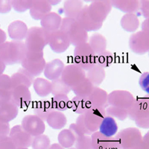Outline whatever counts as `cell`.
<instances>
[{
	"label": "cell",
	"instance_id": "obj_1",
	"mask_svg": "<svg viewBox=\"0 0 149 149\" xmlns=\"http://www.w3.org/2000/svg\"><path fill=\"white\" fill-rule=\"evenodd\" d=\"M26 54L27 49L23 41H8L0 46V58L6 66L21 64Z\"/></svg>",
	"mask_w": 149,
	"mask_h": 149
},
{
	"label": "cell",
	"instance_id": "obj_2",
	"mask_svg": "<svg viewBox=\"0 0 149 149\" xmlns=\"http://www.w3.org/2000/svg\"><path fill=\"white\" fill-rule=\"evenodd\" d=\"M60 30L67 35L71 45L74 47L88 42V32L86 31L74 19L67 17L62 19Z\"/></svg>",
	"mask_w": 149,
	"mask_h": 149
},
{
	"label": "cell",
	"instance_id": "obj_3",
	"mask_svg": "<svg viewBox=\"0 0 149 149\" xmlns=\"http://www.w3.org/2000/svg\"><path fill=\"white\" fill-rule=\"evenodd\" d=\"M128 118L139 128L149 129V98L135 99L128 110Z\"/></svg>",
	"mask_w": 149,
	"mask_h": 149
},
{
	"label": "cell",
	"instance_id": "obj_4",
	"mask_svg": "<svg viewBox=\"0 0 149 149\" xmlns=\"http://www.w3.org/2000/svg\"><path fill=\"white\" fill-rule=\"evenodd\" d=\"M49 33L41 27L34 26L29 29L25 39L28 52H42L48 45Z\"/></svg>",
	"mask_w": 149,
	"mask_h": 149
},
{
	"label": "cell",
	"instance_id": "obj_5",
	"mask_svg": "<svg viewBox=\"0 0 149 149\" xmlns=\"http://www.w3.org/2000/svg\"><path fill=\"white\" fill-rule=\"evenodd\" d=\"M119 149H138L142 143L140 130L135 127H127L119 131L115 136Z\"/></svg>",
	"mask_w": 149,
	"mask_h": 149
},
{
	"label": "cell",
	"instance_id": "obj_6",
	"mask_svg": "<svg viewBox=\"0 0 149 149\" xmlns=\"http://www.w3.org/2000/svg\"><path fill=\"white\" fill-rule=\"evenodd\" d=\"M73 57L74 61V63L82 68L85 72H87L96 64V55L88 42L75 46L73 52Z\"/></svg>",
	"mask_w": 149,
	"mask_h": 149
},
{
	"label": "cell",
	"instance_id": "obj_7",
	"mask_svg": "<svg viewBox=\"0 0 149 149\" xmlns=\"http://www.w3.org/2000/svg\"><path fill=\"white\" fill-rule=\"evenodd\" d=\"M42 52H28L21 63L22 67L34 77L39 76L44 71L46 62Z\"/></svg>",
	"mask_w": 149,
	"mask_h": 149
},
{
	"label": "cell",
	"instance_id": "obj_8",
	"mask_svg": "<svg viewBox=\"0 0 149 149\" xmlns=\"http://www.w3.org/2000/svg\"><path fill=\"white\" fill-rule=\"evenodd\" d=\"M111 1L95 0L88 5V13L94 22L103 23L112 10Z\"/></svg>",
	"mask_w": 149,
	"mask_h": 149
},
{
	"label": "cell",
	"instance_id": "obj_9",
	"mask_svg": "<svg viewBox=\"0 0 149 149\" xmlns=\"http://www.w3.org/2000/svg\"><path fill=\"white\" fill-rule=\"evenodd\" d=\"M61 78L68 86L72 88L86 78V72L75 63H71L65 66Z\"/></svg>",
	"mask_w": 149,
	"mask_h": 149
},
{
	"label": "cell",
	"instance_id": "obj_10",
	"mask_svg": "<svg viewBox=\"0 0 149 149\" xmlns=\"http://www.w3.org/2000/svg\"><path fill=\"white\" fill-rule=\"evenodd\" d=\"M135 98L134 95L127 90H114L108 94V106L119 107L128 110L134 104Z\"/></svg>",
	"mask_w": 149,
	"mask_h": 149
},
{
	"label": "cell",
	"instance_id": "obj_11",
	"mask_svg": "<svg viewBox=\"0 0 149 149\" xmlns=\"http://www.w3.org/2000/svg\"><path fill=\"white\" fill-rule=\"evenodd\" d=\"M104 108L91 107L84 114V119L86 127L92 134L98 131L99 126L106 116Z\"/></svg>",
	"mask_w": 149,
	"mask_h": 149
},
{
	"label": "cell",
	"instance_id": "obj_12",
	"mask_svg": "<svg viewBox=\"0 0 149 149\" xmlns=\"http://www.w3.org/2000/svg\"><path fill=\"white\" fill-rule=\"evenodd\" d=\"M128 46L134 54L143 55L149 50V36L143 31H137L130 36Z\"/></svg>",
	"mask_w": 149,
	"mask_h": 149
},
{
	"label": "cell",
	"instance_id": "obj_13",
	"mask_svg": "<svg viewBox=\"0 0 149 149\" xmlns=\"http://www.w3.org/2000/svg\"><path fill=\"white\" fill-rule=\"evenodd\" d=\"M48 45L53 52L61 54L65 52L71 43L67 35L62 31L58 30L49 34Z\"/></svg>",
	"mask_w": 149,
	"mask_h": 149
},
{
	"label": "cell",
	"instance_id": "obj_14",
	"mask_svg": "<svg viewBox=\"0 0 149 149\" xmlns=\"http://www.w3.org/2000/svg\"><path fill=\"white\" fill-rule=\"evenodd\" d=\"M21 126L26 132L35 137L42 135L46 130L45 122L35 115H27L23 117Z\"/></svg>",
	"mask_w": 149,
	"mask_h": 149
},
{
	"label": "cell",
	"instance_id": "obj_15",
	"mask_svg": "<svg viewBox=\"0 0 149 149\" xmlns=\"http://www.w3.org/2000/svg\"><path fill=\"white\" fill-rule=\"evenodd\" d=\"M9 137L14 142V146L17 148H27L31 146L34 140V136L28 134L22 129L21 125H17L10 128Z\"/></svg>",
	"mask_w": 149,
	"mask_h": 149
},
{
	"label": "cell",
	"instance_id": "obj_16",
	"mask_svg": "<svg viewBox=\"0 0 149 149\" xmlns=\"http://www.w3.org/2000/svg\"><path fill=\"white\" fill-rule=\"evenodd\" d=\"M11 102L19 108H26L31 102V94L29 87L26 86H18L11 91Z\"/></svg>",
	"mask_w": 149,
	"mask_h": 149
},
{
	"label": "cell",
	"instance_id": "obj_17",
	"mask_svg": "<svg viewBox=\"0 0 149 149\" xmlns=\"http://www.w3.org/2000/svg\"><path fill=\"white\" fill-rule=\"evenodd\" d=\"M93 149H119L115 136L107 137L98 131L91 136Z\"/></svg>",
	"mask_w": 149,
	"mask_h": 149
},
{
	"label": "cell",
	"instance_id": "obj_18",
	"mask_svg": "<svg viewBox=\"0 0 149 149\" xmlns=\"http://www.w3.org/2000/svg\"><path fill=\"white\" fill-rule=\"evenodd\" d=\"M65 65L60 59H53L47 62L45 66L43 74L49 81H54L61 78V74L64 70Z\"/></svg>",
	"mask_w": 149,
	"mask_h": 149
},
{
	"label": "cell",
	"instance_id": "obj_19",
	"mask_svg": "<svg viewBox=\"0 0 149 149\" xmlns=\"http://www.w3.org/2000/svg\"><path fill=\"white\" fill-rule=\"evenodd\" d=\"M75 20L81 25L82 28L87 32L96 31L102 29L103 23L95 22L91 19L88 13V5H84L81 11L80 12Z\"/></svg>",
	"mask_w": 149,
	"mask_h": 149
},
{
	"label": "cell",
	"instance_id": "obj_20",
	"mask_svg": "<svg viewBox=\"0 0 149 149\" xmlns=\"http://www.w3.org/2000/svg\"><path fill=\"white\" fill-rule=\"evenodd\" d=\"M28 31L27 25L21 20L14 21L8 27L9 37L14 41H23L26 39Z\"/></svg>",
	"mask_w": 149,
	"mask_h": 149
},
{
	"label": "cell",
	"instance_id": "obj_21",
	"mask_svg": "<svg viewBox=\"0 0 149 149\" xmlns=\"http://www.w3.org/2000/svg\"><path fill=\"white\" fill-rule=\"evenodd\" d=\"M52 10V5L48 0H34V3L29 10L31 18L34 20L40 21Z\"/></svg>",
	"mask_w": 149,
	"mask_h": 149
},
{
	"label": "cell",
	"instance_id": "obj_22",
	"mask_svg": "<svg viewBox=\"0 0 149 149\" xmlns=\"http://www.w3.org/2000/svg\"><path fill=\"white\" fill-rule=\"evenodd\" d=\"M108 94L99 86H94L93 92L87 98L91 107L106 109L108 107Z\"/></svg>",
	"mask_w": 149,
	"mask_h": 149
},
{
	"label": "cell",
	"instance_id": "obj_23",
	"mask_svg": "<svg viewBox=\"0 0 149 149\" xmlns=\"http://www.w3.org/2000/svg\"><path fill=\"white\" fill-rule=\"evenodd\" d=\"M62 17L55 12H50L40 20V26L49 34L60 30Z\"/></svg>",
	"mask_w": 149,
	"mask_h": 149
},
{
	"label": "cell",
	"instance_id": "obj_24",
	"mask_svg": "<svg viewBox=\"0 0 149 149\" xmlns=\"http://www.w3.org/2000/svg\"><path fill=\"white\" fill-rule=\"evenodd\" d=\"M10 78L12 82V90L21 85L29 88L33 84L34 81V77L26 70H24L23 68H21L17 72L12 74Z\"/></svg>",
	"mask_w": 149,
	"mask_h": 149
},
{
	"label": "cell",
	"instance_id": "obj_25",
	"mask_svg": "<svg viewBox=\"0 0 149 149\" xmlns=\"http://www.w3.org/2000/svg\"><path fill=\"white\" fill-rule=\"evenodd\" d=\"M112 6L114 8L127 14H134L139 8V1L138 0H112Z\"/></svg>",
	"mask_w": 149,
	"mask_h": 149
},
{
	"label": "cell",
	"instance_id": "obj_26",
	"mask_svg": "<svg viewBox=\"0 0 149 149\" xmlns=\"http://www.w3.org/2000/svg\"><path fill=\"white\" fill-rule=\"evenodd\" d=\"M118 129L119 127L115 119L106 116L99 126L98 132L107 137H113L117 134Z\"/></svg>",
	"mask_w": 149,
	"mask_h": 149
},
{
	"label": "cell",
	"instance_id": "obj_27",
	"mask_svg": "<svg viewBox=\"0 0 149 149\" xmlns=\"http://www.w3.org/2000/svg\"><path fill=\"white\" fill-rule=\"evenodd\" d=\"M48 125L54 130L64 128L67 123V119L63 112L53 110L46 119Z\"/></svg>",
	"mask_w": 149,
	"mask_h": 149
},
{
	"label": "cell",
	"instance_id": "obj_28",
	"mask_svg": "<svg viewBox=\"0 0 149 149\" xmlns=\"http://www.w3.org/2000/svg\"><path fill=\"white\" fill-rule=\"evenodd\" d=\"M106 72L102 66L95 64L91 69L86 72V78L91 82L94 86H99L104 81Z\"/></svg>",
	"mask_w": 149,
	"mask_h": 149
},
{
	"label": "cell",
	"instance_id": "obj_29",
	"mask_svg": "<svg viewBox=\"0 0 149 149\" xmlns=\"http://www.w3.org/2000/svg\"><path fill=\"white\" fill-rule=\"evenodd\" d=\"M87 42L95 52V55H98L107 50V39L104 36L101 34L95 33L92 34Z\"/></svg>",
	"mask_w": 149,
	"mask_h": 149
},
{
	"label": "cell",
	"instance_id": "obj_30",
	"mask_svg": "<svg viewBox=\"0 0 149 149\" xmlns=\"http://www.w3.org/2000/svg\"><path fill=\"white\" fill-rule=\"evenodd\" d=\"M84 3L80 0H67L63 4V13L66 17L76 19L84 8Z\"/></svg>",
	"mask_w": 149,
	"mask_h": 149
},
{
	"label": "cell",
	"instance_id": "obj_31",
	"mask_svg": "<svg viewBox=\"0 0 149 149\" xmlns=\"http://www.w3.org/2000/svg\"><path fill=\"white\" fill-rule=\"evenodd\" d=\"M120 25L126 32L135 33L139 27V18L134 14H125L121 18Z\"/></svg>",
	"mask_w": 149,
	"mask_h": 149
},
{
	"label": "cell",
	"instance_id": "obj_32",
	"mask_svg": "<svg viewBox=\"0 0 149 149\" xmlns=\"http://www.w3.org/2000/svg\"><path fill=\"white\" fill-rule=\"evenodd\" d=\"M19 108L11 102L0 106V121L9 123L17 118Z\"/></svg>",
	"mask_w": 149,
	"mask_h": 149
},
{
	"label": "cell",
	"instance_id": "obj_33",
	"mask_svg": "<svg viewBox=\"0 0 149 149\" xmlns=\"http://www.w3.org/2000/svg\"><path fill=\"white\" fill-rule=\"evenodd\" d=\"M34 90L38 96L44 98L52 93V82L42 78H37L33 82Z\"/></svg>",
	"mask_w": 149,
	"mask_h": 149
},
{
	"label": "cell",
	"instance_id": "obj_34",
	"mask_svg": "<svg viewBox=\"0 0 149 149\" xmlns=\"http://www.w3.org/2000/svg\"><path fill=\"white\" fill-rule=\"evenodd\" d=\"M53 110L52 104L49 101H40L36 102L33 107L34 115L39 117L43 122H46L48 116Z\"/></svg>",
	"mask_w": 149,
	"mask_h": 149
},
{
	"label": "cell",
	"instance_id": "obj_35",
	"mask_svg": "<svg viewBox=\"0 0 149 149\" xmlns=\"http://www.w3.org/2000/svg\"><path fill=\"white\" fill-rule=\"evenodd\" d=\"M94 89L93 84L87 78H84L81 83L71 88L75 96L81 98H88Z\"/></svg>",
	"mask_w": 149,
	"mask_h": 149
},
{
	"label": "cell",
	"instance_id": "obj_36",
	"mask_svg": "<svg viewBox=\"0 0 149 149\" xmlns=\"http://www.w3.org/2000/svg\"><path fill=\"white\" fill-rule=\"evenodd\" d=\"M90 107L91 105L87 98H81L77 96L72 98L70 108L74 113L78 115H84L86 110H88Z\"/></svg>",
	"mask_w": 149,
	"mask_h": 149
},
{
	"label": "cell",
	"instance_id": "obj_37",
	"mask_svg": "<svg viewBox=\"0 0 149 149\" xmlns=\"http://www.w3.org/2000/svg\"><path fill=\"white\" fill-rule=\"evenodd\" d=\"M54 110L63 112L71 107V100L66 95H59L54 96L50 101Z\"/></svg>",
	"mask_w": 149,
	"mask_h": 149
},
{
	"label": "cell",
	"instance_id": "obj_38",
	"mask_svg": "<svg viewBox=\"0 0 149 149\" xmlns=\"http://www.w3.org/2000/svg\"><path fill=\"white\" fill-rule=\"evenodd\" d=\"M58 144L63 148H70L75 143L76 139L74 134L69 129H63L59 133L58 136Z\"/></svg>",
	"mask_w": 149,
	"mask_h": 149
},
{
	"label": "cell",
	"instance_id": "obj_39",
	"mask_svg": "<svg viewBox=\"0 0 149 149\" xmlns=\"http://www.w3.org/2000/svg\"><path fill=\"white\" fill-rule=\"evenodd\" d=\"M71 91V88L68 86L61 78H58L52 81V94L54 96L59 95H67Z\"/></svg>",
	"mask_w": 149,
	"mask_h": 149
},
{
	"label": "cell",
	"instance_id": "obj_40",
	"mask_svg": "<svg viewBox=\"0 0 149 149\" xmlns=\"http://www.w3.org/2000/svg\"><path fill=\"white\" fill-rule=\"evenodd\" d=\"M105 111H106V115L113 119H117L118 120L124 121L128 118V110H127L113 107V106H108L105 109Z\"/></svg>",
	"mask_w": 149,
	"mask_h": 149
},
{
	"label": "cell",
	"instance_id": "obj_41",
	"mask_svg": "<svg viewBox=\"0 0 149 149\" xmlns=\"http://www.w3.org/2000/svg\"><path fill=\"white\" fill-rule=\"evenodd\" d=\"M96 64L102 66L104 69L108 67L110 65L113 63L114 54L111 52L106 50L100 54L96 55Z\"/></svg>",
	"mask_w": 149,
	"mask_h": 149
},
{
	"label": "cell",
	"instance_id": "obj_42",
	"mask_svg": "<svg viewBox=\"0 0 149 149\" xmlns=\"http://www.w3.org/2000/svg\"><path fill=\"white\" fill-rule=\"evenodd\" d=\"M12 9L18 13H23L30 8L34 3V0H10Z\"/></svg>",
	"mask_w": 149,
	"mask_h": 149
},
{
	"label": "cell",
	"instance_id": "obj_43",
	"mask_svg": "<svg viewBox=\"0 0 149 149\" xmlns=\"http://www.w3.org/2000/svg\"><path fill=\"white\" fill-rule=\"evenodd\" d=\"M51 142L47 135L42 134L34 137V140L31 144L32 149H48L49 148Z\"/></svg>",
	"mask_w": 149,
	"mask_h": 149
},
{
	"label": "cell",
	"instance_id": "obj_44",
	"mask_svg": "<svg viewBox=\"0 0 149 149\" xmlns=\"http://www.w3.org/2000/svg\"><path fill=\"white\" fill-rule=\"evenodd\" d=\"M74 146L76 149H93L91 136L84 135L77 138Z\"/></svg>",
	"mask_w": 149,
	"mask_h": 149
},
{
	"label": "cell",
	"instance_id": "obj_45",
	"mask_svg": "<svg viewBox=\"0 0 149 149\" xmlns=\"http://www.w3.org/2000/svg\"><path fill=\"white\" fill-rule=\"evenodd\" d=\"M139 85L146 94L149 95V72H143L139 79Z\"/></svg>",
	"mask_w": 149,
	"mask_h": 149
},
{
	"label": "cell",
	"instance_id": "obj_46",
	"mask_svg": "<svg viewBox=\"0 0 149 149\" xmlns=\"http://www.w3.org/2000/svg\"><path fill=\"white\" fill-rule=\"evenodd\" d=\"M0 90H12L11 78L8 74H2L0 75Z\"/></svg>",
	"mask_w": 149,
	"mask_h": 149
},
{
	"label": "cell",
	"instance_id": "obj_47",
	"mask_svg": "<svg viewBox=\"0 0 149 149\" xmlns=\"http://www.w3.org/2000/svg\"><path fill=\"white\" fill-rule=\"evenodd\" d=\"M75 125H77V127L80 129V130L84 134L87 136H91L92 133L90 132V130L87 129L86 125L84 123V115H79V116L76 119L75 121Z\"/></svg>",
	"mask_w": 149,
	"mask_h": 149
},
{
	"label": "cell",
	"instance_id": "obj_48",
	"mask_svg": "<svg viewBox=\"0 0 149 149\" xmlns=\"http://www.w3.org/2000/svg\"><path fill=\"white\" fill-rule=\"evenodd\" d=\"M12 91V90H11ZM9 90H0V106L11 102L12 93Z\"/></svg>",
	"mask_w": 149,
	"mask_h": 149
},
{
	"label": "cell",
	"instance_id": "obj_49",
	"mask_svg": "<svg viewBox=\"0 0 149 149\" xmlns=\"http://www.w3.org/2000/svg\"><path fill=\"white\" fill-rule=\"evenodd\" d=\"M10 130V128L9 123L0 121V140L9 136Z\"/></svg>",
	"mask_w": 149,
	"mask_h": 149
},
{
	"label": "cell",
	"instance_id": "obj_50",
	"mask_svg": "<svg viewBox=\"0 0 149 149\" xmlns=\"http://www.w3.org/2000/svg\"><path fill=\"white\" fill-rule=\"evenodd\" d=\"M140 13L146 19L149 17V0L139 1V8Z\"/></svg>",
	"mask_w": 149,
	"mask_h": 149
},
{
	"label": "cell",
	"instance_id": "obj_51",
	"mask_svg": "<svg viewBox=\"0 0 149 149\" xmlns=\"http://www.w3.org/2000/svg\"><path fill=\"white\" fill-rule=\"evenodd\" d=\"M0 149H17L9 136L0 140Z\"/></svg>",
	"mask_w": 149,
	"mask_h": 149
},
{
	"label": "cell",
	"instance_id": "obj_52",
	"mask_svg": "<svg viewBox=\"0 0 149 149\" xmlns=\"http://www.w3.org/2000/svg\"><path fill=\"white\" fill-rule=\"evenodd\" d=\"M11 9L10 0H0V14H8Z\"/></svg>",
	"mask_w": 149,
	"mask_h": 149
},
{
	"label": "cell",
	"instance_id": "obj_53",
	"mask_svg": "<svg viewBox=\"0 0 149 149\" xmlns=\"http://www.w3.org/2000/svg\"><path fill=\"white\" fill-rule=\"evenodd\" d=\"M69 130H70L73 134H74L75 139L80 137V136H82L85 135V134H84L80 130V129L77 127L75 123L71 124V125H70V127H69Z\"/></svg>",
	"mask_w": 149,
	"mask_h": 149
},
{
	"label": "cell",
	"instance_id": "obj_54",
	"mask_svg": "<svg viewBox=\"0 0 149 149\" xmlns=\"http://www.w3.org/2000/svg\"><path fill=\"white\" fill-rule=\"evenodd\" d=\"M141 29H142V31H143V32L146 33V34L149 36V17L146 19L142 22V26H141Z\"/></svg>",
	"mask_w": 149,
	"mask_h": 149
},
{
	"label": "cell",
	"instance_id": "obj_55",
	"mask_svg": "<svg viewBox=\"0 0 149 149\" xmlns=\"http://www.w3.org/2000/svg\"><path fill=\"white\" fill-rule=\"evenodd\" d=\"M6 39H7V35L6 33L3 30L0 29V46L3 44L4 42H6Z\"/></svg>",
	"mask_w": 149,
	"mask_h": 149
},
{
	"label": "cell",
	"instance_id": "obj_56",
	"mask_svg": "<svg viewBox=\"0 0 149 149\" xmlns=\"http://www.w3.org/2000/svg\"><path fill=\"white\" fill-rule=\"evenodd\" d=\"M142 143L149 148V130L145 134L144 136H142Z\"/></svg>",
	"mask_w": 149,
	"mask_h": 149
},
{
	"label": "cell",
	"instance_id": "obj_57",
	"mask_svg": "<svg viewBox=\"0 0 149 149\" xmlns=\"http://www.w3.org/2000/svg\"><path fill=\"white\" fill-rule=\"evenodd\" d=\"M5 68H6V65L2 61V60L0 58V75H2L3 74L4 71L5 70Z\"/></svg>",
	"mask_w": 149,
	"mask_h": 149
},
{
	"label": "cell",
	"instance_id": "obj_58",
	"mask_svg": "<svg viewBox=\"0 0 149 149\" xmlns=\"http://www.w3.org/2000/svg\"><path fill=\"white\" fill-rule=\"evenodd\" d=\"M48 149H65L63 148L61 145H59L58 143H54L52 146H49V148Z\"/></svg>",
	"mask_w": 149,
	"mask_h": 149
},
{
	"label": "cell",
	"instance_id": "obj_59",
	"mask_svg": "<svg viewBox=\"0 0 149 149\" xmlns=\"http://www.w3.org/2000/svg\"><path fill=\"white\" fill-rule=\"evenodd\" d=\"M48 2H49V4L52 6V5H58L61 2V0H55V1H53V0H48Z\"/></svg>",
	"mask_w": 149,
	"mask_h": 149
},
{
	"label": "cell",
	"instance_id": "obj_60",
	"mask_svg": "<svg viewBox=\"0 0 149 149\" xmlns=\"http://www.w3.org/2000/svg\"><path fill=\"white\" fill-rule=\"evenodd\" d=\"M138 149H149V148L147 147V146H145V145L142 142L140 146H139V147L138 148Z\"/></svg>",
	"mask_w": 149,
	"mask_h": 149
},
{
	"label": "cell",
	"instance_id": "obj_61",
	"mask_svg": "<svg viewBox=\"0 0 149 149\" xmlns=\"http://www.w3.org/2000/svg\"><path fill=\"white\" fill-rule=\"evenodd\" d=\"M17 149H29L27 148H17Z\"/></svg>",
	"mask_w": 149,
	"mask_h": 149
},
{
	"label": "cell",
	"instance_id": "obj_62",
	"mask_svg": "<svg viewBox=\"0 0 149 149\" xmlns=\"http://www.w3.org/2000/svg\"><path fill=\"white\" fill-rule=\"evenodd\" d=\"M69 149H76V148H70Z\"/></svg>",
	"mask_w": 149,
	"mask_h": 149
},
{
	"label": "cell",
	"instance_id": "obj_63",
	"mask_svg": "<svg viewBox=\"0 0 149 149\" xmlns=\"http://www.w3.org/2000/svg\"><path fill=\"white\" fill-rule=\"evenodd\" d=\"M148 55H149V50H148Z\"/></svg>",
	"mask_w": 149,
	"mask_h": 149
}]
</instances>
